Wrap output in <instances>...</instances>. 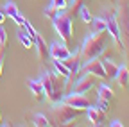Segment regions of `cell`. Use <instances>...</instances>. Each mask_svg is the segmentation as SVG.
<instances>
[{"label": "cell", "instance_id": "9a60e30c", "mask_svg": "<svg viewBox=\"0 0 129 127\" xmlns=\"http://www.w3.org/2000/svg\"><path fill=\"white\" fill-rule=\"evenodd\" d=\"M52 70H54L57 75H61L63 79H67V86H68V79H70L72 72L67 68V65H64L63 61H59V59H52Z\"/></svg>", "mask_w": 129, "mask_h": 127}, {"label": "cell", "instance_id": "836d02e7", "mask_svg": "<svg viewBox=\"0 0 129 127\" xmlns=\"http://www.w3.org/2000/svg\"><path fill=\"white\" fill-rule=\"evenodd\" d=\"M0 122H2V115H0Z\"/></svg>", "mask_w": 129, "mask_h": 127}, {"label": "cell", "instance_id": "8992f818", "mask_svg": "<svg viewBox=\"0 0 129 127\" xmlns=\"http://www.w3.org/2000/svg\"><path fill=\"white\" fill-rule=\"evenodd\" d=\"M81 70L86 72V73H91L93 77L101 79V81H106V79H108V75H106V72H104V66H102V59H101V57H95V59H90V61L83 63Z\"/></svg>", "mask_w": 129, "mask_h": 127}, {"label": "cell", "instance_id": "5b68a950", "mask_svg": "<svg viewBox=\"0 0 129 127\" xmlns=\"http://www.w3.org/2000/svg\"><path fill=\"white\" fill-rule=\"evenodd\" d=\"M106 32L109 34L113 45L117 47V49L124 50V43H122V27L118 23V18L115 13H106Z\"/></svg>", "mask_w": 129, "mask_h": 127}, {"label": "cell", "instance_id": "cb8c5ba5", "mask_svg": "<svg viewBox=\"0 0 129 127\" xmlns=\"http://www.w3.org/2000/svg\"><path fill=\"white\" fill-rule=\"evenodd\" d=\"M7 30L0 25V56L4 54V50H6V45H7Z\"/></svg>", "mask_w": 129, "mask_h": 127}, {"label": "cell", "instance_id": "f546056e", "mask_svg": "<svg viewBox=\"0 0 129 127\" xmlns=\"http://www.w3.org/2000/svg\"><path fill=\"white\" fill-rule=\"evenodd\" d=\"M6 18H7V14L4 13V9H0V25H2V23L6 22Z\"/></svg>", "mask_w": 129, "mask_h": 127}, {"label": "cell", "instance_id": "4dcf8cb0", "mask_svg": "<svg viewBox=\"0 0 129 127\" xmlns=\"http://www.w3.org/2000/svg\"><path fill=\"white\" fill-rule=\"evenodd\" d=\"M122 125H124V123H122L120 120H113V122H111V127H122Z\"/></svg>", "mask_w": 129, "mask_h": 127}, {"label": "cell", "instance_id": "4fadbf2b", "mask_svg": "<svg viewBox=\"0 0 129 127\" xmlns=\"http://www.w3.org/2000/svg\"><path fill=\"white\" fill-rule=\"evenodd\" d=\"M115 79H117V84H118L120 88H124V90H127V88H129V66L125 65V63L118 66Z\"/></svg>", "mask_w": 129, "mask_h": 127}, {"label": "cell", "instance_id": "1f68e13d", "mask_svg": "<svg viewBox=\"0 0 129 127\" xmlns=\"http://www.w3.org/2000/svg\"><path fill=\"white\" fill-rule=\"evenodd\" d=\"M2 70H4V63H2V56H0V77H2Z\"/></svg>", "mask_w": 129, "mask_h": 127}, {"label": "cell", "instance_id": "d6a6232c", "mask_svg": "<svg viewBox=\"0 0 129 127\" xmlns=\"http://www.w3.org/2000/svg\"><path fill=\"white\" fill-rule=\"evenodd\" d=\"M0 125H4V127H9V125H11V122H9V120H6L4 123H2V122H0Z\"/></svg>", "mask_w": 129, "mask_h": 127}, {"label": "cell", "instance_id": "f1b7e54d", "mask_svg": "<svg viewBox=\"0 0 129 127\" xmlns=\"http://www.w3.org/2000/svg\"><path fill=\"white\" fill-rule=\"evenodd\" d=\"M13 22H14L16 25H20V27H23V23H25V18L22 16V14H20V13H18V14H16V16L13 18Z\"/></svg>", "mask_w": 129, "mask_h": 127}, {"label": "cell", "instance_id": "d6986e66", "mask_svg": "<svg viewBox=\"0 0 129 127\" xmlns=\"http://www.w3.org/2000/svg\"><path fill=\"white\" fill-rule=\"evenodd\" d=\"M99 99L108 100V102H113V100H115V91H113L108 84H101L99 86Z\"/></svg>", "mask_w": 129, "mask_h": 127}, {"label": "cell", "instance_id": "ba28073f", "mask_svg": "<svg viewBox=\"0 0 129 127\" xmlns=\"http://www.w3.org/2000/svg\"><path fill=\"white\" fill-rule=\"evenodd\" d=\"M48 56H50V59L64 61V59L70 56L68 45L64 43V41H52L50 45H48Z\"/></svg>", "mask_w": 129, "mask_h": 127}, {"label": "cell", "instance_id": "2e32d148", "mask_svg": "<svg viewBox=\"0 0 129 127\" xmlns=\"http://www.w3.org/2000/svg\"><path fill=\"white\" fill-rule=\"evenodd\" d=\"M83 4H84V0H68L67 7H64V13H67L72 20L74 18H79V9H81Z\"/></svg>", "mask_w": 129, "mask_h": 127}, {"label": "cell", "instance_id": "484cf974", "mask_svg": "<svg viewBox=\"0 0 129 127\" xmlns=\"http://www.w3.org/2000/svg\"><path fill=\"white\" fill-rule=\"evenodd\" d=\"M97 107H99V109H102L106 115H108L109 111H111V106H109V102H108V100H102V99H99V100H97Z\"/></svg>", "mask_w": 129, "mask_h": 127}, {"label": "cell", "instance_id": "9c48e42d", "mask_svg": "<svg viewBox=\"0 0 129 127\" xmlns=\"http://www.w3.org/2000/svg\"><path fill=\"white\" fill-rule=\"evenodd\" d=\"M95 82H97V77H93L91 73H86V72H84V75H81V77L77 79L74 91L86 95V93H90V91L95 88Z\"/></svg>", "mask_w": 129, "mask_h": 127}, {"label": "cell", "instance_id": "30bf717a", "mask_svg": "<svg viewBox=\"0 0 129 127\" xmlns=\"http://www.w3.org/2000/svg\"><path fill=\"white\" fill-rule=\"evenodd\" d=\"M32 41H34V49H36V54H38V59L41 61V63H45L48 57V45L45 43V39H43V36L38 32L34 38H32Z\"/></svg>", "mask_w": 129, "mask_h": 127}, {"label": "cell", "instance_id": "e0dca14e", "mask_svg": "<svg viewBox=\"0 0 129 127\" xmlns=\"http://www.w3.org/2000/svg\"><path fill=\"white\" fill-rule=\"evenodd\" d=\"M102 66H104V72H106L108 79H115L117 70H118V65H115L111 57H104V59H102Z\"/></svg>", "mask_w": 129, "mask_h": 127}, {"label": "cell", "instance_id": "4316f807", "mask_svg": "<svg viewBox=\"0 0 129 127\" xmlns=\"http://www.w3.org/2000/svg\"><path fill=\"white\" fill-rule=\"evenodd\" d=\"M122 38H125V39H122V43H124V49H127V54H129V22L125 23V30H124Z\"/></svg>", "mask_w": 129, "mask_h": 127}, {"label": "cell", "instance_id": "ffe728a7", "mask_svg": "<svg viewBox=\"0 0 129 127\" xmlns=\"http://www.w3.org/2000/svg\"><path fill=\"white\" fill-rule=\"evenodd\" d=\"M2 9H4V13L7 14V16L13 20L14 16H16V14H18L20 13V9H18V6H16L14 2H6L4 6H2Z\"/></svg>", "mask_w": 129, "mask_h": 127}, {"label": "cell", "instance_id": "277c9868", "mask_svg": "<svg viewBox=\"0 0 129 127\" xmlns=\"http://www.w3.org/2000/svg\"><path fill=\"white\" fill-rule=\"evenodd\" d=\"M52 25L56 29V32L59 34V38L64 41V43H70L74 39V20L68 16L67 13L63 11H57V14L52 18Z\"/></svg>", "mask_w": 129, "mask_h": 127}, {"label": "cell", "instance_id": "603a6c76", "mask_svg": "<svg viewBox=\"0 0 129 127\" xmlns=\"http://www.w3.org/2000/svg\"><path fill=\"white\" fill-rule=\"evenodd\" d=\"M34 125H38V127H48V125H52V122H50V118H48L47 115L38 113L34 116Z\"/></svg>", "mask_w": 129, "mask_h": 127}, {"label": "cell", "instance_id": "7a4b0ae2", "mask_svg": "<svg viewBox=\"0 0 129 127\" xmlns=\"http://www.w3.org/2000/svg\"><path fill=\"white\" fill-rule=\"evenodd\" d=\"M40 82L45 90V99H48L50 104H57L63 100L64 97V88H67V82L63 81V77L57 75L54 70L48 72L45 70L40 77Z\"/></svg>", "mask_w": 129, "mask_h": 127}, {"label": "cell", "instance_id": "5bb4252c", "mask_svg": "<svg viewBox=\"0 0 129 127\" xmlns=\"http://www.w3.org/2000/svg\"><path fill=\"white\" fill-rule=\"evenodd\" d=\"M29 90H30V93H32V97H34L38 102H41V100H45V90H43V86H41V82H40V79L38 81H29Z\"/></svg>", "mask_w": 129, "mask_h": 127}, {"label": "cell", "instance_id": "44dd1931", "mask_svg": "<svg viewBox=\"0 0 129 127\" xmlns=\"http://www.w3.org/2000/svg\"><path fill=\"white\" fill-rule=\"evenodd\" d=\"M90 25H91L93 32H104L106 30V18H93Z\"/></svg>", "mask_w": 129, "mask_h": 127}, {"label": "cell", "instance_id": "e575fe53", "mask_svg": "<svg viewBox=\"0 0 129 127\" xmlns=\"http://www.w3.org/2000/svg\"><path fill=\"white\" fill-rule=\"evenodd\" d=\"M113 2H117V0H113Z\"/></svg>", "mask_w": 129, "mask_h": 127}, {"label": "cell", "instance_id": "52a82bcc", "mask_svg": "<svg viewBox=\"0 0 129 127\" xmlns=\"http://www.w3.org/2000/svg\"><path fill=\"white\" fill-rule=\"evenodd\" d=\"M61 102L68 104V106H72V107H77V109H83V111H86V109L91 106V100L86 97V95L77 93V91H74V93L67 95V97H63V100H61Z\"/></svg>", "mask_w": 129, "mask_h": 127}, {"label": "cell", "instance_id": "83f0119b", "mask_svg": "<svg viewBox=\"0 0 129 127\" xmlns=\"http://www.w3.org/2000/svg\"><path fill=\"white\" fill-rule=\"evenodd\" d=\"M56 14H57V11H56V9H54L52 6H48V7L45 9V16H47L48 20H52V18L56 16Z\"/></svg>", "mask_w": 129, "mask_h": 127}, {"label": "cell", "instance_id": "6da1fadb", "mask_svg": "<svg viewBox=\"0 0 129 127\" xmlns=\"http://www.w3.org/2000/svg\"><path fill=\"white\" fill-rule=\"evenodd\" d=\"M108 45H109V34L106 32H91L84 38L83 45L79 47V54H81V59L83 63L90 61V59H95V57H102L104 52L108 50Z\"/></svg>", "mask_w": 129, "mask_h": 127}, {"label": "cell", "instance_id": "7c38bea8", "mask_svg": "<svg viewBox=\"0 0 129 127\" xmlns=\"http://www.w3.org/2000/svg\"><path fill=\"white\" fill-rule=\"evenodd\" d=\"M86 115H88V120L93 123V125H101L102 122H104V118H106V113L102 109H99L97 106H90L88 109H86Z\"/></svg>", "mask_w": 129, "mask_h": 127}, {"label": "cell", "instance_id": "8fae6325", "mask_svg": "<svg viewBox=\"0 0 129 127\" xmlns=\"http://www.w3.org/2000/svg\"><path fill=\"white\" fill-rule=\"evenodd\" d=\"M64 65H67V68L72 72V75L74 73H79L81 72V66H83V59H81V54H79V49H77V52H70V56L63 61Z\"/></svg>", "mask_w": 129, "mask_h": 127}, {"label": "cell", "instance_id": "3957f363", "mask_svg": "<svg viewBox=\"0 0 129 127\" xmlns=\"http://www.w3.org/2000/svg\"><path fill=\"white\" fill-rule=\"evenodd\" d=\"M50 115H52V120H50L52 125H72V122H75L83 115V109L72 107L64 102H57V104H52Z\"/></svg>", "mask_w": 129, "mask_h": 127}, {"label": "cell", "instance_id": "d4e9b609", "mask_svg": "<svg viewBox=\"0 0 129 127\" xmlns=\"http://www.w3.org/2000/svg\"><path fill=\"white\" fill-rule=\"evenodd\" d=\"M67 4H68V0H52V2H50V6L56 11H63L64 7H67Z\"/></svg>", "mask_w": 129, "mask_h": 127}, {"label": "cell", "instance_id": "ac0fdd59", "mask_svg": "<svg viewBox=\"0 0 129 127\" xmlns=\"http://www.w3.org/2000/svg\"><path fill=\"white\" fill-rule=\"evenodd\" d=\"M18 41L23 45V49L25 50H32V49H34V41H32V38H30V34L27 32V30L23 29H20L18 30Z\"/></svg>", "mask_w": 129, "mask_h": 127}, {"label": "cell", "instance_id": "7402d4cb", "mask_svg": "<svg viewBox=\"0 0 129 127\" xmlns=\"http://www.w3.org/2000/svg\"><path fill=\"white\" fill-rule=\"evenodd\" d=\"M79 18L83 20L84 23H88V25H90V23H91V20H93V14H91V11H90V9L84 6V4L81 6V9H79Z\"/></svg>", "mask_w": 129, "mask_h": 127}]
</instances>
